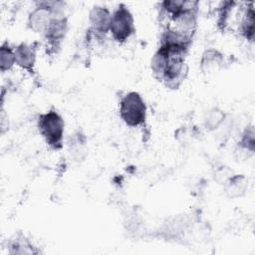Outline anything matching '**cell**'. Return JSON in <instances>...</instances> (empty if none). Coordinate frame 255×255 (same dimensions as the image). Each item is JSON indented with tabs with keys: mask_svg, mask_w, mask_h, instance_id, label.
Wrapping results in <instances>:
<instances>
[{
	"mask_svg": "<svg viewBox=\"0 0 255 255\" xmlns=\"http://www.w3.org/2000/svg\"><path fill=\"white\" fill-rule=\"evenodd\" d=\"M187 54L186 50L158 44L150 60L153 78L167 89H178L187 76Z\"/></svg>",
	"mask_w": 255,
	"mask_h": 255,
	"instance_id": "6da1fadb",
	"label": "cell"
},
{
	"mask_svg": "<svg viewBox=\"0 0 255 255\" xmlns=\"http://www.w3.org/2000/svg\"><path fill=\"white\" fill-rule=\"evenodd\" d=\"M37 130L52 150H61L64 147L65 120L54 108L44 113H40L36 120Z\"/></svg>",
	"mask_w": 255,
	"mask_h": 255,
	"instance_id": "7a4b0ae2",
	"label": "cell"
},
{
	"mask_svg": "<svg viewBox=\"0 0 255 255\" xmlns=\"http://www.w3.org/2000/svg\"><path fill=\"white\" fill-rule=\"evenodd\" d=\"M119 116L128 128L144 126L147 118V107L142 96L135 91L125 93L119 102Z\"/></svg>",
	"mask_w": 255,
	"mask_h": 255,
	"instance_id": "3957f363",
	"label": "cell"
},
{
	"mask_svg": "<svg viewBox=\"0 0 255 255\" xmlns=\"http://www.w3.org/2000/svg\"><path fill=\"white\" fill-rule=\"evenodd\" d=\"M66 2L59 0H44L34 2V8L27 17V27L40 36L43 35L51 20L60 13H66Z\"/></svg>",
	"mask_w": 255,
	"mask_h": 255,
	"instance_id": "277c9868",
	"label": "cell"
},
{
	"mask_svg": "<svg viewBox=\"0 0 255 255\" xmlns=\"http://www.w3.org/2000/svg\"><path fill=\"white\" fill-rule=\"evenodd\" d=\"M135 34V21L128 6L120 3L112 12L110 35L112 39L122 45L127 43Z\"/></svg>",
	"mask_w": 255,
	"mask_h": 255,
	"instance_id": "5b68a950",
	"label": "cell"
},
{
	"mask_svg": "<svg viewBox=\"0 0 255 255\" xmlns=\"http://www.w3.org/2000/svg\"><path fill=\"white\" fill-rule=\"evenodd\" d=\"M69 30V19L66 13H60L54 16L49 26L41 36L44 44L46 53L49 56L57 55L66 39Z\"/></svg>",
	"mask_w": 255,
	"mask_h": 255,
	"instance_id": "8992f818",
	"label": "cell"
},
{
	"mask_svg": "<svg viewBox=\"0 0 255 255\" xmlns=\"http://www.w3.org/2000/svg\"><path fill=\"white\" fill-rule=\"evenodd\" d=\"M112 12L107 6L96 5L89 11L88 35L97 41H103L110 34Z\"/></svg>",
	"mask_w": 255,
	"mask_h": 255,
	"instance_id": "52a82bcc",
	"label": "cell"
},
{
	"mask_svg": "<svg viewBox=\"0 0 255 255\" xmlns=\"http://www.w3.org/2000/svg\"><path fill=\"white\" fill-rule=\"evenodd\" d=\"M38 49V42H21L14 46L16 66L28 73L30 76H35L36 74L35 67L37 62Z\"/></svg>",
	"mask_w": 255,
	"mask_h": 255,
	"instance_id": "ba28073f",
	"label": "cell"
},
{
	"mask_svg": "<svg viewBox=\"0 0 255 255\" xmlns=\"http://www.w3.org/2000/svg\"><path fill=\"white\" fill-rule=\"evenodd\" d=\"M237 31L249 43L255 39V10L254 2H240Z\"/></svg>",
	"mask_w": 255,
	"mask_h": 255,
	"instance_id": "9c48e42d",
	"label": "cell"
},
{
	"mask_svg": "<svg viewBox=\"0 0 255 255\" xmlns=\"http://www.w3.org/2000/svg\"><path fill=\"white\" fill-rule=\"evenodd\" d=\"M7 252L10 255L39 254L41 251L23 233L14 234L7 242Z\"/></svg>",
	"mask_w": 255,
	"mask_h": 255,
	"instance_id": "30bf717a",
	"label": "cell"
},
{
	"mask_svg": "<svg viewBox=\"0 0 255 255\" xmlns=\"http://www.w3.org/2000/svg\"><path fill=\"white\" fill-rule=\"evenodd\" d=\"M199 64L200 70L205 74H209L224 68L226 64V58L220 50L209 48L202 53Z\"/></svg>",
	"mask_w": 255,
	"mask_h": 255,
	"instance_id": "8fae6325",
	"label": "cell"
},
{
	"mask_svg": "<svg viewBox=\"0 0 255 255\" xmlns=\"http://www.w3.org/2000/svg\"><path fill=\"white\" fill-rule=\"evenodd\" d=\"M68 151L71 155V158L75 161L84 160L88 154L87 149V137L85 133L81 130L75 131L70 135L67 141Z\"/></svg>",
	"mask_w": 255,
	"mask_h": 255,
	"instance_id": "7c38bea8",
	"label": "cell"
},
{
	"mask_svg": "<svg viewBox=\"0 0 255 255\" xmlns=\"http://www.w3.org/2000/svg\"><path fill=\"white\" fill-rule=\"evenodd\" d=\"M248 189V179L244 174L229 175L224 181V191L230 198L243 196Z\"/></svg>",
	"mask_w": 255,
	"mask_h": 255,
	"instance_id": "4fadbf2b",
	"label": "cell"
},
{
	"mask_svg": "<svg viewBox=\"0 0 255 255\" xmlns=\"http://www.w3.org/2000/svg\"><path fill=\"white\" fill-rule=\"evenodd\" d=\"M16 65L14 46H11L9 42L5 41L0 47V71L1 73L9 72Z\"/></svg>",
	"mask_w": 255,
	"mask_h": 255,
	"instance_id": "5bb4252c",
	"label": "cell"
},
{
	"mask_svg": "<svg viewBox=\"0 0 255 255\" xmlns=\"http://www.w3.org/2000/svg\"><path fill=\"white\" fill-rule=\"evenodd\" d=\"M225 118H226V114L224 113V111L217 107H214L210 109L205 115L204 122H203L204 128L209 131L215 130L222 125Z\"/></svg>",
	"mask_w": 255,
	"mask_h": 255,
	"instance_id": "9a60e30c",
	"label": "cell"
},
{
	"mask_svg": "<svg viewBox=\"0 0 255 255\" xmlns=\"http://www.w3.org/2000/svg\"><path fill=\"white\" fill-rule=\"evenodd\" d=\"M239 148L246 150L247 152L254 153L255 150V130L252 125L247 126L245 129L242 131L239 140H238Z\"/></svg>",
	"mask_w": 255,
	"mask_h": 255,
	"instance_id": "2e32d148",
	"label": "cell"
},
{
	"mask_svg": "<svg viewBox=\"0 0 255 255\" xmlns=\"http://www.w3.org/2000/svg\"><path fill=\"white\" fill-rule=\"evenodd\" d=\"M0 127H1V133L3 134L8 129V116L6 115L4 108H1V117H0Z\"/></svg>",
	"mask_w": 255,
	"mask_h": 255,
	"instance_id": "e0dca14e",
	"label": "cell"
}]
</instances>
